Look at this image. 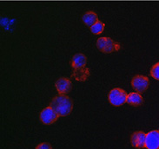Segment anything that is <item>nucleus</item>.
Masks as SVG:
<instances>
[{
  "label": "nucleus",
  "instance_id": "nucleus-10",
  "mask_svg": "<svg viewBox=\"0 0 159 149\" xmlns=\"http://www.w3.org/2000/svg\"><path fill=\"white\" fill-rule=\"evenodd\" d=\"M70 64L73 68H83V67H86L87 64V57L83 53H77L72 56L71 61H70Z\"/></svg>",
  "mask_w": 159,
  "mask_h": 149
},
{
  "label": "nucleus",
  "instance_id": "nucleus-15",
  "mask_svg": "<svg viewBox=\"0 0 159 149\" xmlns=\"http://www.w3.org/2000/svg\"><path fill=\"white\" fill-rule=\"evenodd\" d=\"M36 149H52V147L49 143H41L36 147Z\"/></svg>",
  "mask_w": 159,
  "mask_h": 149
},
{
  "label": "nucleus",
  "instance_id": "nucleus-4",
  "mask_svg": "<svg viewBox=\"0 0 159 149\" xmlns=\"http://www.w3.org/2000/svg\"><path fill=\"white\" fill-rule=\"evenodd\" d=\"M149 85H150L149 78L145 76L138 75V76H135L131 80L132 88L136 91H138V93L144 92L149 88Z\"/></svg>",
  "mask_w": 159,
  "mask_h": 149
},
{
  "label": "nucleus",
  "instance_id": "nucleus-1",
  "mask_svg": "<svg viewBox=\"0 0 159 149\" xmlns=\"http://www.w3.org/2000/svg\"><path fill=\"white\" fill-rule=\"evenodd\" d=\"M51 107L54 108L59 116H66L71 113L73 108V102L69 96L60 94L53 98Z\"/></svg>",
  "mask_w": 159,
  "mask_h": 149
},
{
  "label": "nucleus",
  "instance_id": "nucleus-13",
  "mask_svg": "<svg viewBox=\"0 0 159 149\" xmlns=\"http://www.w3.org/2000/svg\"><path fill=\"white\" fill-rule=\"evenodd\" d=\"M104 27H105V25L103 22L98 21L90 27V31H91V33L95 35H100L103 32Z\"/></svg>",
  "mask_w": 159,
  "mask_h": 149
},
{
  "label": "nucleus",
  "instance_id": "nucleus-9",
  "mask_svg": "<svg viewBox=\"0 0 159 149\" xmlns=\"http://www.w3.org/2000/svg\"><path fill=\"white\" fill-rule=\"evenodd\" d=\"M72 77L78 81H85L90 77V69L87 67L73 68Z\"/></svg>",
  "mask_w": 159,
  "mask_h": 149
},
{
  "label": "nucleus",
  "instance_id": "nucleus-3",
  "mask_svg": "<svg viewBox=\"0 0 159 149\" xmlns=\"http://www.w3.org/2000/svg\"><path fill=\"white\" fill-rule=\"evenodd\" d=\"M127 95L125 90L120 88H115L110 91L108 100L110 103L116 107H120L127 102Z\"/></svg>",
  "mask_w": 159,
  "mask_h": 149
},
{
  "label": "nucleus",
  "instance_id": "nucleus-6",
  "mask_svg": "<svg viewBox=\"0 0 159 149\" xmlns=\"http://www.w3.org/2000/svg\"><path fill=\"white\" fill-rule=\"evenodd\" d=\"M145 148L159 149V131L152 130L146 134Z\"/></svg>",
  "mask_w": 159,
  "mask_h": 149
},
{
  "label": "nucleus",
  "instance_id": "nucleus-14",
  "mask_svg": "<svg viewBox=\"0 0 159 149\" xmlns=\"http://www.w3.org/2000/svg\"><path fill=\"white\" fill-rule=\"evenodd\" d=\"M151 76L154 79L159 81V63L154 64L151 68Z\"/></svg>",
  "mask_w": 159,
  "mask_h": 149
},
{
  "label": "nucleus",
  "instance_id": "nucleus-12",
  "mask_svg": "<svg viewBox=\"0 0 159 149\" xmlns=\"http://www.w3.org/2000/svg\"><path fill=\"white\" fill-rule=\"evenodd\" d=\"M143 102V97L138 92H131L127 95V103L131 106H140Z\"/></svg>",
  "mask_w": 159,
  "mask_h": 149
},
{
  "label": "nucleus",
  "instance_id": "nucleus-8",
  "mask_svg": "<svg viewBox=\"0 0 159 149\" xmlns=\"http://www.w3.org/2000/svg\"><path fill=\"white\" fill-rule=\"evenodd\" d=\"M56 89L57 92L60 94H65L69 93L71 88H72V84L71 81H70L68 78L66 77H61L59 78L55 83Z\"/></svg>",
  "mask_w": 159,
  "mask_h": 149
},
{
  "label": "nucleus",
  "instance_id": "nucleus-11",
  "mask_svg": "<svg viewBox=\"0 0 159 149\" xmlns=\"http://www.w3.org/2000/svg\"><path fill=\"white\" fill-rule=\"evenodd\" d=\"M82 20L86 26L90 28L95 23L98 21V17L97 13L94 12V11H88L85 14H84V16L82 17Z\"/></svg>",
  "mask_w": 159,
  "mask_h": 149
},
{
  "label": "nucleus",
  "instance_id": "nucleus-5",
  "mask_svg": "<svg viewBox=\"0 0 159 149\" xmlns=\"http://www.w3.org/2000/svg\"><path fill=\"white\" fill-rule=\"evenodd\" d=\"M40 120L43 124L45 125H51L53 124L58 119L59 115H57L56 111L52 107H47L40 113Z\"/></svg>",
  "mask_w": 159,
  "mask_h": 149
},
{
  "label": "nucleus",
  "instance_id": "nucleus-2",
  "mask_svg": "<svg viewBox=\"0 0 159 149\" xmlns=\"http://www.w3.org/2000/svg\"><path fill=\"white\" fill-rule=\"evenodd\" d=\"M96 45L99 50L103 53H112L118 51L121 49V44L110 37H103L97 40Z\"/></svg>",
  "mask_w": 159,
  "mask_h": 149
},
{
  "label": "nucleus",
  "instance_id": "nucleus-7",
  "mask_svg": "<svg viewBox=\"0 0 159 149\" xmlns=\"http://www.w3.org/2000/svg\"><path fill=\"white\" fill-rule=\"evenodd\" d=\"M145 141H146V134H144L142 131H137L133 133L130 138L131 145L138 149L145 147Z\"/></svg>",
  "mask_w": 159,
  "mask_h": 149
}]
</instances>
